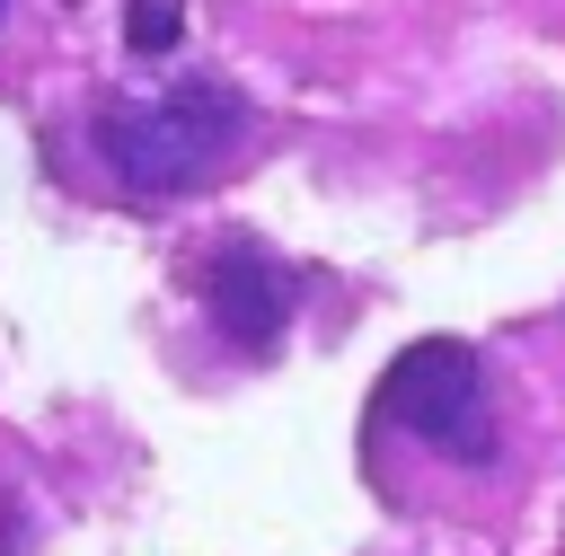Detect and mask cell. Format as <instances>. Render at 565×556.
<instances>
[{
	"label": "cell",
	"mask_w": 565,
	"mask_h": 556,
	"mask_svg": "<svg viewBox=\"0 0 565 556\" xmlns=\"http://www.w3.org/2000/svg\"><path fill=\"white\" fill-rule=\"evenodd\" d=\"M247 124H256L247 115V88L221 79V71H194V79L115 97L97 115V159L132 194H185V185L221 177V159L247 141Z\"/></svg>",
	"instance_id": "1"
},
{
	"label": "cell",
	"mask_w": 565,
	"mask_h": 556,
	"mask_svg": "<svg viewBox=\"0 0 565 556\" xmlns=\"http://www.w3.org/2000/svg\"><path fill=\"white\" fill-rule=\"evenodd\" d=\"M380 406H388V424H397V432H415V441H424V450H441V459H468V468H486V459H494V406H486L477 353H468V344H450V335L406 344V353L388 362Z\"/></svg>",
	"instance_id": "2"
},
{
	"label": "cell",
	"mask_w": 565,
	"mask_h": 556,
	"mask_svg": "<svg viewBox=\"0 0 565 556\" xmlns=\"http://www.w3.org/2000/svg\"><path fill=\"white\" fill-rule=\"evenodd\" d=\"M194 300H203V318L221 327V344H238L247 362H265L282 335H291V309H300V274L265 247V238H247V229H221L203 256H194Z\"/></svg>",
	"instance_id": "3"
},
{
	"label": "cell",
	"mask_w": 565,
	"mask_h": 556,
	"mask_svg": "<svg viewBox=\"0 0 565 556\" xmlns=\"http://www.w3.org/2000/svg\"><path fill=\"white\" fill-rule=\"evenodd\" d=\"M177 35H185V0H132L124 9V44L150 62V53H177Z\"/></svg>",
	"instance_id": "4"
},
{
	"label": "cell",
	"mask_w": 565,
	"mask_h": 556,
	"mask_svg": "<svg viewBox=\"0 0 565 556\" xmlns=\"http://www.w3.org/2000/svg\"><path fill=\"white\" fill-rule=\"evenodd\" d=\"M0 18H9V0H0Z\"/></svg>",
	"instance_id": "5"
}]
</instances>
